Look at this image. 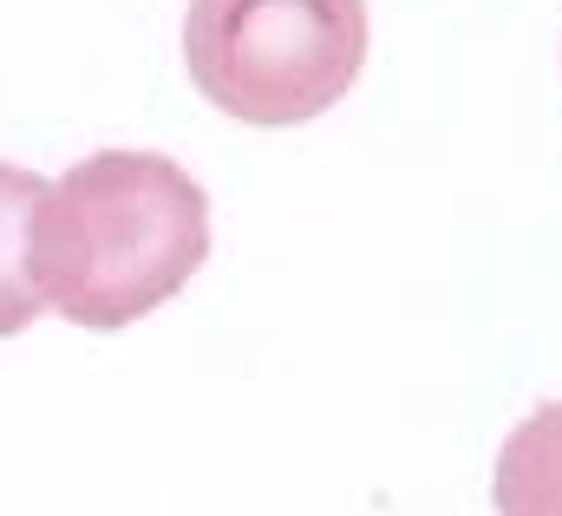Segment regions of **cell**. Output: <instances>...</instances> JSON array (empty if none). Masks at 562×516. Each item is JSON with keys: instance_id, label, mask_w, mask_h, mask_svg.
<instances>
[{"instance_id": "2", "label": "cell", "mask_w": 562, "mask_h": 516, "mask_svg": "<svg viewBox=\"0 0 562 516\" xmlns=\"http://www.w3.org/2000/svg\"><path fill=\"white\" fill-rule=\"evenodd\" d=\"M183 66L243 125H307L367 66V0H190Z\"/></svg>"}, {"instance_id": "1", "label": "cell", "mask_w": 562, "mask_h": 516, "mask_svg": "<svg viewBox=\"0 0 562 516\" xmlns=\"http://www.w3.org/2000/svg\"><path fill=\"white\" fill-rule=\"evenodd\" d=\"M210 261V197L157 150H99L33 210V288L72 327L119 334Z\"/></svg>"}, {"instance_id": "3", "label": "cell", "mask_w": 562, "mask_h": 516, "mask_svg": "<svg viewBox=\"0 0 562 516\" xmlns=\"http://www.w3.org/2000/svg\"><path fill=\"white\" fill-rule=\"evenodd\" d=\"M497 516H562V399L537 405L497 451Z\"/></svg>"}, {"instance_id": "4", "label": "cell", "mask_w": 562, "mask_h": 516, "mask_svg": "<svg viewBox=\"0 0 562 516\" xmlns=\"http://www.w3.org/2000/svg\"><path fill=\"white\" fill-rule=\"evenodd\" d=\"M46 197V177L26 164H0V340L26 334L46 301L33 288V210Z\"/></svg>"}]
</instances>
